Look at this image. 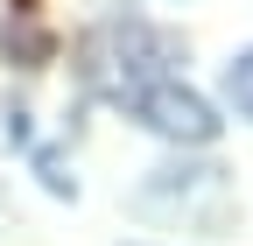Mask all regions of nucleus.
<instances>
[{
    "instance_id": "nucleus-1",
    "label": "nucleus",
    "mask_w": 253,
    "mask_h": 246,
    "mask_svg": "<svg viewBox=\"0 0 253 246\" xmlns=\"http://www.w3.org/2000/svg\"><path fill=\"white\" fill-rule=\"evenodd\" d=\"M169 64H176V36H162V28H148L134 14L91 28V36L78 42V78L99 91V99H113V106H126L155 78H169Z\"/></svg>"
},
{
    "instance_id": "nucleus-2",
    "label": "nucleus",
    "mask_w": 253,
    "mask_h": 246,
    "mask_svg": "<svg viewBox=\"0 0 253 246\" xmlns=\"http://www.w3.org/2000/svg\"><path fill=\"white\" fill-rule=\"evenodd\" d=\"M134 120L148 134H162V141H183V148H211L218 141V113H211V99H197L190 84H176V78H155L148 91H134Z\"/></svg>"
},
{
    "instance_id": "nucleus-3",
    "label": "nucleus",
    "mask_w": 253,
    "mask_h": 246,
    "mask_svg": "<svg viewBox=\"0 0 253 246\" xmlns=\"http://www.w3.org/2000/svg\"><path fill=\"white\" fill-rule=\"evenodd\" d=\"M0 49H7L21 71H42L49 56H56V36H49V28H36V14H14L7 36H0Z\"/></svg>"
},
{
    "instance_id": "nucleus-4",
    "label": "nucleus",
    "mask_w": 253,
    "mask_h": 246,
    "mask_svg": "<svg viewBox=\"0 0 253 246\" xmlns=\"http://www.w3.org/2000/svg\"><path fill=\"white\" fill-rule=\"evenodd\" d=\"M225 99H232V106H239V113L253 120V49L225 64Z\"/></svg>"
},
{
    "instance_id": "nucleus-5",
    "label": "nucleus",
    "mask_w": 253,
    "mask_h": 246,
    "mask_svg": "<svg viewBox=\"0 0 253 246\" xmlns=\"http://www.w3.org/2000/svg\"><path fill=\"white\" fill-rule=\"evenodd\" d=\"M36 176H42L49 197H78V176L63 169V155H49V148H36Z\"/></svg>"
},
{
    "instance_id": "nucleus-6",
    "label": "nucleus",
    "mask_w": 253,
    "mask_h": 246,
    "mask_svg": "<svg viewBox=\"0 0 253 246\" xmlns=\"http://www.w3.org/2000/svg\"><path fill=\"white\" fill-rule=\"evenodd\" d=\"M7 141H14V148H28V113H21V106L7 113Z\"/></svg>"
},
{
    "instance_id": "nucleus-7",
    "label": "nucleus",
    "mask_w": 253,
    "mask_h": 246,
    "mask_svg": "<svg viewBox=\"0 0 253 246\" xmlns=\"http://www.w3.org/2000/svg\"><path fill=\"white\" fill-rule=\"evenodd\" d=\"M7 7H14V14H36V0H7Z\"/></svg>"
}]
</instances>
